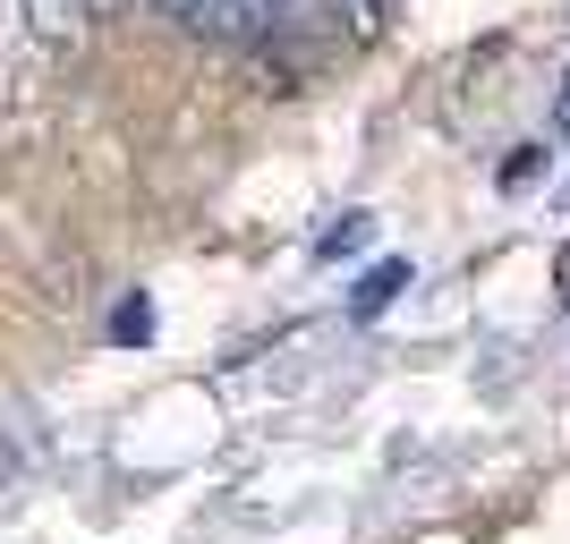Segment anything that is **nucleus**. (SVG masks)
<instances>
[{
	"label": "nucleus",
	"instance_id": "obj_1",
	"mask_svg": "<svg viewBox=\"0 0 570 544\" xmlns=\"http://www.w3.org/2000/svg\"><path fill=\"white\" fill-rule=\"evenodd\" d=\"M196 26H214V34H256L264 26V0H188Z\"/></svg>",
	"mask_w": 570,
	"mask_h": 544
},
{
	"label": "nucleus",
	"instance_id": "obj_2",
	"mask_svg": "<svg viewBox=\"0 0 570 544\" xmlns=\"http://www.w3.org/2000/svg\"><path fill=\"white\" fill-rule=\"evenodd\" d=\"M392 289H409V264H375V273L357 281V298H350V307H357V315H375L383 298H392Z\"/></svg>",
	"mask_w": 570,
	"mask_h": 544
},
{
	"label": "nucleus",
	"instance_id": "obj_3",
	"mask_svg": "<svg viewBox=\"0 0 570 544\" xmlns=\"http://www.w3.org/2000/svg\"><path fill=\"white\" fill-rule=\"evenodd\" d=\"M111 332H119V340H145V332H154V307H145V298H119Z\"/></svg>",
	"mask_w": 570,
	"mask_h": 544
},
{
	"label": "nucleus",
	"instance_id": "obj_4",
	"mask_svg": "<svg viewBox=\"0 0 570 544\" xmlns=\"http://www.w3.org/2000/svg\"><path fill=\"white\" fill-rule=\"evenodd\" d=\"M357 238H366V214H350V221H341V230H324V247H315V256H350Z\"/></svg>",
	"mask_w": 570,
	"mask_h": 544
},
{
	"label": "nucleus",
	"instance_id": "obj_5",
	"mask_svg": "<svg viewBox=\"0 0 570 544\" xmlns=\"http://www.w3.org/2000/svg\"><path fill=\"white\" fill-rule=\"evenodd\" d=\"M553 137H570V69H562V86H553Z\"/></svg>",
	"mask_w": 570,
	"mask_h": 544
},
{
	"label": "nucleus",
	"instance_id": "obj_6",
	"mask_svg": "<svg viewBox=\"0 0 570 544\" xmlns=\"http://www.w3.org/2000/svg\"><path fill=\"white\" fill-rule=\"evenodd\" d=\"M341 9H350V18H357V26H375V18H383V9H392V0H341Z\"/></svg>",
	"mask_w": 570,
	"mask_h": 544
},
{
	"label": "nucleus",
	"instance_id": "obj_7",
	"mask_svg": "<svg viewBox=\"0 0 570 544\" xmlns=\"http://www.w3.org/2000/svg\"><path fill=\"white\" fill-rule=\"evenodd\" d=\"M553 298H562V307H570V247H562V256H553Z\"/></svg>",
	"mask_w": 570,
	"mask_h": 544
},
{
	"label": "nucleus",
	"instance_id": "obj_8",
	"mask_svg": "<svg viewBox=\"0 0 570 544\" xmlns=\"http://www.w3.org/2000/svg\"><path fill=\"white\" fill-rule=\"evenodd\" d=\"M163 9H179V18H188V0H163Z\"/></svg>",
	"mask_w": 570,
	"mask_h": 544
},
{
	"label": "nucleus",
	"instance_id": "obj_9",
	"mask_svg": "<svg viewBox=\"0 0 570 544\" xmlns=\"http://www.w3.org/2000/svg\"><path fill=\"white\" fill-rule=\"evenodd\" d=\"M95 9H119V0H95Z\"/></svg>",
	"mask_w": 570,
	"mask_h": 544
}]
</instances>
